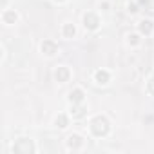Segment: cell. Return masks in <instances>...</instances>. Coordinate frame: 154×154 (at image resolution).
Here are the masks:
<instances>
[{"label":"cell","mask_w":154,"mask_h":154,"mask_svg":"<svg viewBox=\"0 0 154 154\" xmlns=\"http://www.w3.org/2000/svg\"><path fill=\"white\" fill-rule=\"evenodd\" d=\"M91 131H93L94 136H105L109 132V122H107V118H103V116L94 118L93 123H91Z\"/></svg>","instance_id":"6da1fadb"},{"label":"cell","mask_w":154,"mask_h":154,"mask_svg":"<svg viewBox=\"0 0 154 154\" xmlns=\"http://www.w3.org/2000/svg\"><path fill=\"white\" fill-rule=\"evenodd\" d=\"M13 152H17V154H31V152H35V145L31 143V140L22 138L13 145Z\"/></svg>","instance_id":"7a4b0ae2"},{"label":"cell","mask_w":154,"mask_h":154,"mask_svg":"<svg viewBox=\"0 0 154 154\" xmlns=\"http://www.w3.org/2000/svg\"><path fill=\"white\" fill-rule=\"evenodd\" d=\"M98 17L96 15H93V13H87L85 17H84V26L87 27V29H96L98 27Z\"/></svg>","instance_id":"3957f363"},{"label":"cell","mask_w":154,"mask_h":154,"mask_svg":"<svg viewBox=\"0 0 154 154\" xmlns=\"http://www.w3.org/2000/svg\"><path fill=\"white\" fill-rule=\"evenodd\" d=\"M56 51H58V47H56V44H54L53 40H44V44H42V53H44V54L53 56Z\"/></svg>","instance_id":"277c9868"},{"label":"cell","mask_w":154,"mask_h":154,"mask_svg":"<svg viewBox=\"0 0 154 154\" xmlns=\"http://www.w3.org/2000/svg\"><path fill=\"white\" fill-rule=\"evenodd\" d=\"M17 18H18V15H17L15 11H11V9H6V11L2 13V22H4V24H8V26L15 24V22H17Z\"/></svg>","instance_id":"5b68a950"},{"label":"cell","mask_w":154,"mask_h":154,"mask_svg":"<svg viewBox=\"0 0 154 154\" xmlns=\"http://www.w3.org/2000/svg\"><path fill=\"white\" fill-rule=\"evenodd\" d=\"M56 80L58 82H67L69 80V69L67 67H58L56 69Z\"/></svg>","instance_id":"8992f818"},{"label":"cell","mask_w":154,"mask_h":154,"mask_svg":"<svg viewBox=\"0 0 154 154\" xmlns=\"http://www.w3.org/2000/svg\"><path fill=\"white\" fill-rule=\"evenodd\" d=\"M67 143H69V147H71V149H78V147L82 145V138H80L78 134H71Z\"/></svg>","instance_id":"52a82bcc"},{"label":"cell","mask_w":154,"mask_h":154,"mask_svg":"<svg viewBox=\"0 0 154 154\" xmlns=\"http://www.w3.org/2000/svg\"><path fill=\"white\" fill-rule=\"evenodd\" d=\"M69 100H71L72 103H80V102L84 100V93H82L80 89H76V91H72V93H71V96H69Z\"/></svg>","instance_id":"ba28073f"},{"label":"cell","mask_w":154,"mask_h":154,"mask_svg":"<svg viewBox=\"0 0 154 154\" xmlns=\"http://www.w3.org/2000/svg\"><path fill=\"white\" fill-rule=\"evenodd\" d=\"M96 82L98 84H107L109 82V72L107 71H98L96 72Z\"/></svg>","instance_id":"9c48e42d"},{"label":"cell","mask_w":154,"mask_h":154,"mask_svg":"<svg viewBox=\"0 0 154 154\" xmlns=\"http://www.w3.org/2000/svg\"><path fill=\"white\" fill-rule=\"evenodd\" d=\"M152 27H154V26H152V22H150V20H143V22L140 24V31H141V33H145V35H149V33L152 31Z\"/></svg>","instance_id":"30bf717a"},{"label":"cell","mask_w":154,"mask_h":154,"mask_svg":"<svg viewBox=\"0 0 154 154\" xmlns=\"http://www.w3.org/2000/svg\"><path fill=\"white\" fill-rule=\"evenodd\" d=\"M74 33H76V29H74L72 24H65V26H63V35H65V38H72Z\"/></svg>","instance_id":"8fae6325"},{"label":"cell","mask_w":154,"mask_h":154,"mask_svg":"<svg viewBox=\"0 0 154 154\" xmlns=\"http://www.w3.org/2000/svg\"><path fill=\"white\" fill-rule=\"evenodd\" d=\"M56 127H60V129H63V127H67V116H63V114H60L58 118H56Z\"/></svg>","instance_id":"7c38bea8"},{"label":"cell","mask_w":154,"mask_h":154,"mask_svg":"<svg viewBox=\"0 0 154 154\" xmlns=\"http://www.w3.org/2000/svg\"><path fill=\"white\" fill-rule=\"evenodd\" d=\"M84 111H85V109H82V107H76V109H74V112H72V114H74V116H76V118H80V116H84Z\"/></svg>","instance_id":"4fadbf2b"},{"label":"cell","mask_w":154,"mask_h":154,"mask_svg":"<svg viewBox=\"0 0 154 154\" xmlns=\"http://www.w3.org/2000/svg\"><path fill=\"white\" fill-rule=\"evenodd\" d=\"M149 89H150V93L154 94V78H152V80L149 82Z\"/></svg>","instance_id":"5bb4252c"},{"label":"cell","mask_w":154,"mask_h":154,"mask_svg":"<svg viewBox=\"0 0 154 154\" xmlns=\"http://www.w3.org/2000/svg\"><path fill=\"white\" fill-rule=\"evenodd\" d=\"M129 38H131V42H132V44H136V42H138V36H136V35H132V36H129Z\"/></svg>","instance_id":"9a60e30c"},{"label":"cell","mask_w":154,"mask_h":154,"mask_svg":"<svg viewBox=\"0 0 154 154\" xmlns=\"http://www.w3.org/2000/svg\"><path fill=\"white\" fill-rule=\"evenodd\" d=\"M56 2H62V0H56Z\"/></svg>","instance_id":"2e32d148"}]
</instances>
